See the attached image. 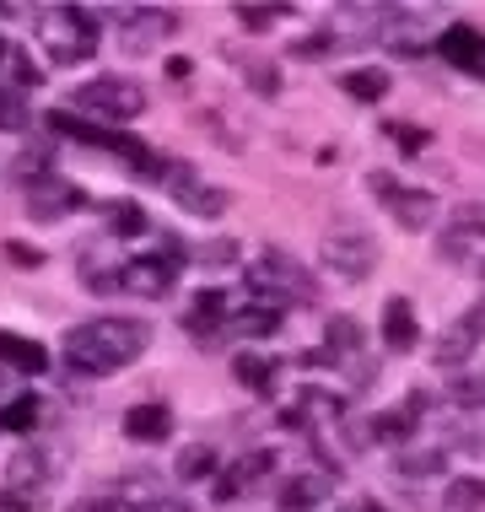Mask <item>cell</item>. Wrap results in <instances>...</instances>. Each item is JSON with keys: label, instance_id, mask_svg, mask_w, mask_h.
Returning <instances> with one entry per match:
<instances>
[{"label": "cell", "instance_id": "cell-1", "mask_svg": "<svg viewBox=\"0 0 485 512\" xmlns=\"http://www.w3.org/2000/svg\"><path fill=\"white\" fill-rule=\"evenodd\" d=\"M151 345V329L141 318H92L65 335V367L76 378H108V372L141 362Z\"/></svg>", "mask_w": 485, "mask_h": 512}, {"label": "cell", "instance_id": "cell-2", "mask_svg": "<svg viewBox=\"0 0 485 512\" xmlns=\"http://www.w3.org/2000/svg\"><path fill=\"white\" fill-rule=\"evenodd\" d=\"M54 135H71V141H81V146H97V151H114V157H124L135 168V178H168V162L157 157V151H151L146 141H135V135H124V130H103V124H81L76 114H65V108H54V114L44 119Z\"/></svg>", "mask_w": 485, "mask_h": 512}, {"label": "cell", "instance_id": "cell-3", "mask_svg": "<svg viewBox=\"0 0 485 512\" xmlns=\"http://www.w3.org/2000/svg\"><path fill=\"white\" fill-rule=\"evenodd\" d=\"M38 38H44L54 65H81L97 54V11L87 6H49L38 17Z\"/></svg>", "mask_w": 485, "mask_h": 512}, {"label": "cell", "instance_id": "cell-4", "mask_svg": "<svg viewBox=\"0 0 485 512\" xmlns=\"http://www.w3.org/2000/svg\"><path fill=\"white\" fill-rule=\"evenodd\" d=\"M76 108L103 114L108 124H114V119H135V114H141V108H146V92H141V81H130V76L81 81V87H76Z\"/></svg>", "mask_w": 485, "mask_h": 512}, {"label": "cell", "instance_id": "cell-5", "mask_svg": "<svg viewBox=\"0 0 485 512\" xmlns=\"http://www.w3.org/2000/svg\"><path fill=\"white\" fill-rule=\"evenodd\" d=\"M248 292L265 297V302H281V297H308V281H302V270L291 265V259L281 254V248H265L259 259H248L243 270Z\"/></svg>", "mask_w": 485, "mask_h": 512}, {"label": "cell", "instance_id": "cell-6", "mask_svg": "<svg viewBox=\"0 0 485 512\" xmlns=\"http://www.w3.org/2000/svg\"><path fill=\"white\" fill-rule=\"evenodd\" d=\"M178 270H184V259L173 254H135L130 265L119 270V286L130 297H168L173 292V281H178Z\"/></svg>", "mask_w": 485, "mask_h": 512}, {"label": "cell", "instance_id": "cell-7", "mask_svg": "<svg viewBox=\"0 0 485 512\" xmlns=\"http://www.w3.org/2000/svg\"><path fill=\"white\" fill-rule=\"evenodd\" d=\"M372 259H378V248H372L367 232H356V227L324 232V265L335 275H345V281H362V275L372 270Z\"/></svg>", "mask_w": 485, "mask_h": 512}, {"label": "cell", "instance_id": "cell-8", "mask_svg": "<svg viewBox=\"0 0 485 512\" xmlns=\"http://www.w3.org/2000/svg\"><path fill=\"white\" fill-rule=\"evenodd\" d=\"M76 205H81V189L71 178H60V173L27 178V216L33 221H60V216H71Z\"/></svg>", "mask_w": 485, "mask_h": 512}, {"label": "cell", "instance_id": "cell-9", "mask_svg": "<svg viewBox=\"0 0 485 512\" xmlns=\"http://www.w3.org/2000/svg\"><path fill=\"white\" fill-rule=\"evenodd\" d=\"M162 184L173 189V200L184 205V211H194V216H221L227 211V189H211L194 168H178V162H168V178Z\"/></svg>", "mask_w": 485, "mask_h": 512}, {"label": "cell", "instance_id": "cell-10", "mask_svg": "<svg viewBox=\"0 0 485 512\" xmlns=\"http://www.w3.org/2000/svg\"><path fill=\"white\" fill-rule=\"evenodd\" d=\"M275 464V453L265 448H254V453H243L238 464H227V475H216V502H238V496H248L265 480V469Z\"/></svg>", "mask_w": 485, "mask_h": 512}, {"label": "cell", "instance_id": "cell-11", "mask_svg": "<svg viewBox=\"0 0 485 512\" xmlns=\"http://www.w3.org/2000/svg\"><path fill=\"white\" fill-rule=\"evenodd\" d=\"M329 491H335V475H324V469H297L291 480H281V512H313V507H324Z\"/></svg>", "mask_w": 485, "mask_h": 512}, {"label": "cell", "instance_id": "cell-12", "mask_svg": "<svg viewBox=\"0 0 485 512\" xmlns=\"http://www.w3.org/2000/svg\"><path fill=\"white\" fill-rule=\"evenodd\" d=\"M221 324H232V308H227V292H200L194 297V308L184 313V329L200 345H216Z\"/></svg>", "mask_w": 485, "mask_h": 512}, {"label": "cell", "instance_id": "cell-13", "mask_svg": "<svg viewBox=\"0 0 485 512\" xmlns=\"http://www.w3.org/2000/svg\"><path fill=\"white\" fill-rule=\"evenodd\" d=\"M485 340V302H475V308H469L459 324L448 329V335H442V345H437V362L448 367V362H464L469 351H475V345Z\"/></svg>", "mask_w": 485, "mask_h": 512}, {"label": "cell", "instance_id": "cell-14", "mask_svg": "<svg viewBox=\"0 0 485 512\" xmlns=\"http://www.w3.org/2000/svg\"><path fill=\"white\" fill-rule=\"evenodd\" d=\"M119 502V512H157L168 496H162V480L157 475H124L114 491H108Z\"/></svg>", "mask_w": 485, "mask_h": 512}, {"label": "cell", "instance_id": "cell-15", "mask_svg": "<svg viewBox=\"0 0 485 512\" xmlns=\"http://www.w3.org/2000/svg\"><path fill=\"white\" fill-rule=\"evenodd\" d=\"M124 437L130 442H168L173 437V410L168 405H135L124 415Z\"/></svg>", "mask_w": 485, "mask_h": 512}, {"label": "cell", "instance_id": "cell-16", "mask_svg": "<svg viewBox=\"0 0 485 512\" xmlns=\"http://www.w3.org/2000/svg\"><path fill=\"white\" fill-rule=\"evenodd\" d=\"M281 318H286L281 302L248 297L243 308H232V329H238V335H275V329H281Z\"/></svg>", "mask_w": 485, "mask_h": 512}, {"label": "cell", "instance_id": "cell-17", "mask_svg": "<svg viewBox=\"0 0 485 512\" xmlns=\"http://www.w3.org/2000/svg\"><path fill=\"white\" fill-rule=\"evenodd\" d=\"M0 362L33 378V372H44V367H49V351H44L38 340H22V335H6V329H0Z\"/></svg>", "mask_w": 485, "mask_h": 512}, {"label": "cell", "instance_id": "cell-18", "mask_svg": "<svg viewBox=\"0 0 485 512\" xmlns=\"http://www.w3.org/2000/svg\"><path fill=\"white\" fill-rule=\"evenodd\" d=\"M6 486L44 496V491H49V453H38V448L17 453V459H11V480H6Z\"/></svg>", "mask_w": 485, "mask_h": 512}, {"label": "cell", "instance_id": "cell-19", "mask_svg": "<svg viewBox=\"0 0 485 512\" xmlns=\"http://www.w3.org/2000/svg\"><path fill=\"white\" fill-rule=\"evenodd\" d=\"M383 340H388V351H410L415 345V308L405 297H388V308H383Z\"/></svg>", "mask_w": 485, "mask_h": 512}, {"label": "cell", "instance_id": "cell-20", "mask_svg": "<svg viewBox=\"0 0 485 512\" xmlns=\"http://www.w3.org/2000/svg\"><path fill=\"white\" fill-rule=\"evenodd\" d=\"M173 11L168 6H141V11H130V17H124V27H130V49H141L151 33H173Z\"/></svg>", "mask_w": 485, "mask_h": 512}, {"label": "cell", "instance_id": "cell-21", "mask_svg": "<svg viewBox=\"0 0 485 512\" xmlns=\"http://www.w3.org/2000/svg\"><path fill=\"white\" fill-rule=\"evenodd\" d=\"M232 372H238V383H243L248 394H270V389H275V362H270V356L238 351V362H232Z\"/></svg>", "mask_w": 485, "mask_h": 512}, {"label": "cell", "instance_id": "cell-22", "mask_svg": "<svg viewBox=\"0 0 485 512\" xmlns=\"http://www.w3.org/2000/svg\"><path fill=\"white\" fill-rule=\"evenodd\" d=\"M356 340H362V329H356V318H329L324 329V351L313 356V362H335V356H351Z\"/></svg>", "mask_w": 485, "mask_h": 512}, {"label": "cell", "instance_id": "cell-23", "mask_svg": "<svg viewBox=\"0 0 485 512\" xmlns=\"http://www.w3.org/2000/svg\"><path fill=\"white\" fill-rule=\"evenodd\" d=\"M378 195L394 200V216L405 221V227H426V216H432V200H426V195H399L388 178H378Z\"/></svg>", "mask_w": 485, "mask_h": 512}, {"label": "cell", "instance_id": "cell-24", "mask_svg": "<svg viewBox=\"0 0 485 512\" xmlns=\"http://www.w3.org/2000/svg\"><path fill=\"white\" fill-rule=\"evenodd\" d=\"M108 232H114V238H141V232H146V211L135 200L108 205Z\"/></svg>", "mask_w": 485, "mask_h": 512}, {"label": "cell", "instance_id": "cell-25", "mask_svg": "<svg viewBox=\"0 0 485 512\" xmlns=\"http://www.w3.org/2000/svg\"><path fill=\"white\" fill-rule=\"evenodd\" d=\"M33 426H38V399H33V394L11 399V405L0 410V432H17V437H27Z\"/></svg>", "mask_w": 485, "mask_h": 512}, {"label": "cell", "instance_id": "cell-26", "mask_svg": "<svg viewBox=\"0 0 485 512\" xmlns=\"http://www.w3.org/2000/svg\"><path fill=\"white\" fill-rule=\"evenodd\" d=\"M442 49H448V60H459V65H485V38L469 33V27H453Z\"/></svg>", "mask_w": 485, "mask_h": 512}, {"label": "cell", "instance_id": "cell-27", "mask_svg": "<svg viewBox=\"0 0 485 512\" xmlns=\"http://www.w3.org/2000/svg\"><path fill=\"white\" fill-rule=\"evenodd\" d=\"M27 124H33V119H27V98H22L17 87H6V81H0V130L17 135V130H27Z\"/></svg>", "mask_w": 485, "mask_h": 512}, {"label": "cell", "instance_id": "cell-28", "mask_svg": "<svg viewBox=\"0 0 485 512\" xmlns=\"http://www.w3.org/2000/svg\"><path fill=\"white\" fill-rule=\"evenodd\" d=\"M216 469V453L205 448V442H194V448L178 453V480H205Z\"/></svg>", "mask_w": 485, "mask_h": 512}, {"label": "cell", "instance_id": "cell-29", "mask_svg": "<svg viewBox=\"0 0 485 512\" xmlns=\"http://www.w3.org/2000/svg\"><path fill=\"white\" fill-rule=\"evenodd\" d=\"M485 507V486L480 480H453L448 486V512H480Z\"/></svg>", "mask_w": 485, "mask_h": 512}, {"label": "cell", "instance_id": "cell-30", "mask_svg": "<svg viewBox=\"0 0 485 512\" xmlns=\"http://www.w3.org/2000/svg\"><path fill=\"white\" fill-rule=\"evenodd\" d=\"M345 92H351V98H383V92H388V76L383 71H351V76H345Z\"/></svg>", "mask_w": 485, "mask_h": 512}, {"label": "cell", "instance_id": "cell-31", "mask_svg": "<svg viewBox=\"0 0 485 512\" xmlns=\"http://www.w3.org/2000/svg\"><path fill=\"white\" fill-rule=\"evenodd\" d=\"M81 275H87V286H92V292H114V286H119V270L114 265H97V248H87V254H81Z\"/></svg>", "mask_w": 485, "mask_h": 512}, {"label": "cell", "instance_id": "cell-32", "mask_svg": "<svg viewBox=\"0 0 485 512\" xmlns=\"http://www.w3.org/2000/svg\"><path fill=\"white\" fill-rule=\"evenodd\" d=\"M372 437H383V442H405V437H410V410L378 415V421H372Z\"/></svg>", "mask_w": 485, "mask_h": 512}, {"label": "cell", "instance_id": "cell-33", "mask_svg": "<svg viewBox=\"0 0 485 512\" xmlns=\"http://www.w3.org/2000/svg\"><path fill=\"white\" fill-rule=\"evenodd\" d=\"M38 507H44V496L17 491V486H0V512H38Z\"/></svg>", "mask_w": 485, "mask_h": 512}, {"label": "cell", "instance_id": "cell-34", "mask_svg": "<svg viewBox=\"0 0 485 512\" xmlns=\"http://www.w3.org/2000/svg\"><path fill=\"white\" fill-rule=\"evenodd\" d=\"M238 22H243V27H254V33H259V27L281 22V6H238Z\"/></svg>", "mask_w": 485, "mask_h": 512}, {"label": "cell", "instance_id": "cell-35", "mask_svg": "<svg viewBox=\"0 0 485 512\" xmlns=\"http://www.w3.org/2000/svg\"><path fill=\"white\" fill-rule=\"evenodd\" d=\"M11 76H17V81H11V87H17V92L38 87V65L27 60V54H11Z\"/></svg>", "mask_w": 485, "mask_h": 512}, {"label": "cell", "instance_id": "cell-36", "mask_svg": "<svg viewBox=\"0 0 485 512\" xmlns=\"http://www.w3.org/2000/svg\"><path fill=\"white\" fill-rule=\"evenodd\" d=\"M6 259H11V265H22V270L44 265V254H38V248H27V243H6Z\"/></svg>", "mask_w": 485, "mask_h": 512}, {"label": "cell", "instance_id": "cell-37", "mask_svg": "<svg viewBox=\"0 0 485 512\" xmlns=\"http://www.w3.org/2000/svg\"><path fill=\"white\" fill-rule=\"evenodd\" d=\"M232 254H238L232 243H205L194 259H200V265H232Z\"/></svg>", "mask_w": 485, "mask_h": 512}, {"label": "cell", "instance_id": "cell-38", "mask_svg": "<svg viewBox=\"0 0 485 512\" xmlns=\"http://www.w3.org/2000/svg\"><path fill=\"white\" fill-rule=\"evenodd\" d=\"M71 512H119V502H114V496H81Z\"/></svg>", "mask_w": 485, "mask_h": 512}, {"label": "cell", "instance_id": "cell-39", "mask_svg": "<svg viewBox=\"0 0 485 512\" xmlns=\"http://www.w3.org/2000/svg\"><path fill=\"white\" fill-rule=\"evenodd\" d=\"M157 512H189V507H184V502H162Z\"/></svg>", "mask_w": 485, "mask_h": 512}, {"label": "cell", "instance_id": "cell-40", "mask_svg": "<svg viewBox=\"0 0 485 512\" xmlns=\"http://www.w3.org/2000/svg\"><path fill=\"white\" fill-rule=\"evenodd\" d=\"M356 512H383V507H372V502H367V507H356Z\"/></svg>", "mask_w": 485, "mask_h": 512}, {"label": "cell", "instance_id": "cell-41", "mask_svg": "<svg viewBox=\"0 0 485 512\" xmlns=\"http://www.w3.org/2000/svg\"><path fill=\"white\" fill-rule=\"evenodd\" d=\"M6 54H11V49H6V38H0V60H6Z\"/></svg>", "mask_w": 485, "mask_h": 512}]
</instances>
